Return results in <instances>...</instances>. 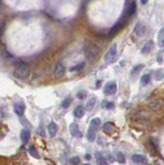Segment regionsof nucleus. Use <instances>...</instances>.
I'll use <instances>...</instances> for the list:
<instances>
[{
	"instance_id": "obj_1",
	"label": "nucleus",
	"mask_w": 164,
	"mask_h": 165,
	"mask_svg": "<svg viewBox=\"0 0 164 165\" xmlns=\"http://www.w3.org/2000/svg\"><path fill=\"white\" fill-rule=\"evenodd\" d=\"M100 52V48L95 44H92L91 41H86L85 44H84V54H85V57L88 60L93 61L96 58H98Z\"/></svg>"
},
{
	"instance_id": "obj_2",
	"label": "nucleus",
	"mask_w": 164,
	"mask_h": 165,
	"mask_svg": "<svg viewBox=\"0 0 164 165\" xmlns=\"http://www.w3.org/2000/svg\"><path fill=\"white\" fill-rule=\"evenodd\" d=\"M13 63V66H15V71H13V74H15V78H25L28 76L29 74V66L27 65L25 62L21 60H15Z\"/></svg>"
},
{
	"instance_id": "obj_3",
	"label": "nucleus",
	"mask_w": 164,
	"mask_h": 165,
	"mask_svg": "<svg viewBox=\"0 0 164 165\" xmlns=\"http://www.w3.org/2000/svg\"><path fill=\"white\" fill-rule=\"evenodd\" d=\"M100 125H101V121L99 118H94V119L91 120L89 129H88V133H87L88 140L89 141L95 140V138H96V132H97V130H98Z\"/></svg>"
},
{
	"instance_id": "obj_4",
	"label": "nucleus",
	"mask_w": 164,
	"mask_h": 165,
	"mask_svg": "<svg viewBox=\"0 0 164 165\" xmlns=\"http://www.w3.org/2000/svg\"><path fill=\"white\" fill-rule=\"evenodd\" d=\"M127 18H129V16L127 15V13H125V15L123 16V18H121V20H119L118 22H117L116 24L113 26V28L111 29V31H109V34L115 35L117 32H119V31H120V29H122V27L126 24Z\"/></svg>"
},
{
	"instance_id": "obj_5",
	"label": "nucleus",
	"mask_w": 164,
	"mask_h": 165,
	"mask_svg": "<svg viewBox=\"0 0 164 165\" xmlns=\"http://www.w3.org/2000/svg\"><path fill=\"white\" fill-rule=\"evenodd\" d=\"M117 92V82L116 80H111L105 85L104 87V94L107 96L114 95Z\"/></svg>"
},
{
	"instance_id": "obj_6",
	"label": "nucleus",
	"mask_w": 164,
	"mask_h": 165,
	"mask_svg": "<svg viewBox=\"0 0 164 165\" xmlns=\"http://www.w3.org/2000/svg\"><path fill=\"white\" fill-rule=\"evenodd\" d=\"M116 55H117V46L116 44H113V46L109 48V50L106 52V54L104 55V61L106 63L112 62L115 59V57H116Z\"/></svg>"
},
{
	"instance_id": "obj_7",
	"label": "nucleus",
	"mask_w": 164,
	"mask_h": 165,
	"mask_svg": "<svg viewBox=\"0 0 164 165\" xmlns=\"http://www.w3.org/2000/svg\"><path fill=\"white\" fill-rule=\"evenodd\" d=\"M146 31H147V27L142 22H138L133 29V33L137 37H142L146 33Z\"/></svg>"
},
{
	"instance_id": "obj_8",
	"label": "nucleus",
	"mask_w": 164,
	"mask_h": 165,
	"mask_svg": "<svg viewBox=\"0 0 164 165\" xmlns=\"http://www.w3.org/2000/svg\"><path fill=\"white\" fill-rule=\"evenodd\" d=\"M13 111H15V115H17L18 117H20V118L23 117L25 113V104L23 102H18V103L15 104V106H13Z\"/></svg>"
},
{
	"instance_id": "obj_9",
	"label": "nucleus",
	"mask_w": 164,
	"mask_h": 165,
	"mask_svg": "<svg viewBox=\"0 0 164 165\" xmlns=\"http://www.w3.org/2000/svg\"><path fill=\"white\" fill-rule=\"evenodd\" d=\"M69 131H70V134L73 137H82V132H81V130H80L79 126H77V124H75V123L70 124Z\"/></svg>"
},
{
	"instance_id": "obj_10",
	"label": "nucleus",
	"mask_w": 164,
	"mask_h": 165,
	"mask_svg": "<svg viewBox=\"0 0 164 165\" xmlns=\"http://www.w3.org/2000/svg\"><path fill=\"white\" fill-rule=\"evenodd\" d=\"M54 74H55V76H56V78H62V76L65 74V68H64L63 64H62V63H57V64H56Z\"/></svg>"
},
{
	"instance_id": "obj_11",
	"label": "nucleus",
	"mask_w": 164,
	"mask_h": 165,
	"mask_svg": "<svg viewBox=\"0 0 164 165\" xmlns=\"http://www.w3.org/2000/svg\"><path fill=\"white\" fill-rule=\"evenodd\" d=\"M132 161H133L134 163H136V164H146V163H148V159L146 156H144V155H139V154H135L132 156Z\"/></svg>"
},
{
	"instance_id": "obj_12",
	"label": "nucleus",
	"mask_w": 164,
	"mask_h": 165,
	"mask_svg": "<svg viewBox=\"0 0 164 165\" xmlns=\"http://www.w3.org/2000/svg\"><path fill=\"white\" fill-rule=\"evenodd\" d=\"M85 107L83 106V105H79V106H77L75 109V111H73V115H75V118H77V119H81V118L84 117V115H85Z\"/></svg>"
},
{
	"instance_id": "obj_13",
	"label": "nucleus",
	"mask_w": 164,
	"mask_h": 165,
	"mask_svg": "<svg viewBox=\"0 0 164 165\" xmlns=\"http://www.w3.org/2000/svg\"><path fill=\"white\" fill-rule=\"evenodd\" d=\"M48 131H49V134H50L51 136H55L56 133H57V131H58L57 124L55 123V122H51V123L49 124V126H48Z\"/></svg>"
},
{
	"instance_id": "obj_14",
	"label": "nucleus",
	"mask_w": 164,
	"mask_h": 165,
	"mask_svg": "<svg viewBox=\"0 0 164 165\" xmlns=\"http://www.w3.org/2000/svg\"><path fill=\"white\" fill-rule=\"evenodd\" d=\"M20 137H21V140L24 143L28 142L29 139H30V131H29V129H23V130L21 131Z\"/></svg>"
},
{
	"instance_id": "obj_15",
	"label": "nucleus",
	"mask_w": 164,
	"mask_h": 165,
	"mask_svg": "<svg viewBox=\"0 0 164 165\" xmlns=\"http://www.w3.org/2000/svg\"><path fill=\"white\" fill-rule=\"evenodd\" d=\"M152 50H153V41L150 40V41H148L147 44L144 46V48L141 49V54L142 55H148V54L151 53Z\"/></svg>"
},
{
	"instance_id": "obj_16",
	"label": "nucleus",
	"mask_w": 164,
	"mask_h": 165,
	"mask_svg": "<svg viewBox=\"0 0 164 165\" xmlns=\"http://www.w3.org/2000/svg\"><path fill=\"white\" fill-rule=\"evenodd\" d=\"M162 106H163V103H162L160 100H155V101H153L151 104H150V109L155 111H160V109H162Z\"/></svg>"
},
{
	"instance_id": "obj_17",
	"label": "nucleus",
	"mask_w": 164,
	"mask_h": 165,
	"mask_svg": "<svg viewBox=\"0 0 164 165\" xmlns=\"http://www.w3.org/2000/svg\"><path fill=\"white\" fill-rule=\"evenodd\" d=\"M157 41H158V46L160 48H164V28H161L159 30V32H158Z\"/></svg>"
},
{
	"instance_id": "obj_18",
	"label": "nucleus",
	"mask_w": 164,
	"mask_h": 165,
	"mask_svg": "<svg viewBox=\"0 0 164 165\" xmlns=\"http://www.w3.org/2000/svg\"><path fill=\"white\" fill-rule=\"evenodd\" d=\"M114 130H115V125L113 123H111V122H106V123L103 125V131H104V132L111 134V133H113Z\"/></svg>"
},
{
	"instance_id": "obj_19",
	"label": "nucleus",
	"mask_w": 164,
	"mask_h": 165,
	"mask_svg": "<svg viewBox=\"0 0 164 165\" xmlns=\"http://www.w3.org/2000/svg\"><path fill=\"white\" fill-rule=\"evenodd\" d=\"M95 103H96V97H91L87 101V103H86V109H87L88 111H91V109L94 107Z\"/></svg>"
},
{
	"instance_id": "obj_20",
	"label": "nucleus",
	"mask_w": 164,
	"mask_h": 165,
	"mask_svg": "<svg viewBox=\"0 0 164 165\" xmlns=\"http://www.w3.org/2000/svg\"><path fill=\"white\" fill-rule=\"evenodd\" d=\"M95 157H96V161L98 164H107V161L105 160L104 156H103L101 153H99V152L96 153V154H95Z\"/></svg>"
},
{
	"instance_id": "obj_21",
	"label": "nucleus",
	"mask_w": 164,
	"mask_h": 165,
	"mask_svg": "<svg viewBox=\"0 0 164 165\" xmlns=\"http://www.w3.org/2000/svg\"><path fill=\"white\" fill-rule=\"evenodd\" d=\"M135 11H136V4H135V2H131V4L129 5V7L127 8V15L129 16V17H131L132 15H133L134 13H135Z\"/></svg>"
},
{
	"instance_id": "obj_22",
	"label": "nucleus",
	"mask_w": 164,
	"mask_h": 165,
	"mask_svg": "<svg viewBox=\"0 0 164 165\" xmlns=\"http://www.w3.org/2000/svg\"><path fill=\"white\" fill-rule=\"evenodd\" d=\"M150 82H151V75H150V74H144V75H142L141 78H140V84H141L142 86L148 85Z\"/></svg>"
},
{
	"instance_id": "obj_23",
	"label": "nucleus",
	"mask_w": 164,
	"mask_h": 165,
	"mask_svg": "<svg viewBox=\"0 0 164 165\" xmlns=\"http://www.w3.org/2000/svg\"><path fill=\"white\" fill-rule=\"evenodd\" d=\"M144 68V64H138V65H135L134 66L133 68H132V70H131V75L133 76V75H135L136 73H138V72L140 71V70Z\"/></svg>"
},
{
	"instance_id": "obj_24",
	"label": "nucleus",
	"mask_w": 164,
	"mask_h": 165,
	"mask_svg": "<svg viewBox=\"0 0 164 165\" xmlns=\"http://www.w3.org/2000/svg\"><path fill=\"white\" fill-rule=\"evenodd\" d=\"M71 97H66L65 99L62 101L61 103V106L63 107V109H68V106H69L70 104H71Z\"/></svg>"
},
{
	"instance_id": "obj_25",
	"label": "nucleus",
	"mask_w": 164,
	"mask_h": 165,
	"mask_svg": "<svg viewBox=\"0 0 164 165\" xmlns=\"http://www.w3.org/2000/svg\"><path fill=\"white\" fill-rule=\"evenodd\" d=\"M28 151H29V154L32 157H34V158H39V153L37 152V150H36L34 147H30Z\"/></svg>"
},
{
	"instance_id": "obj_26",
	"label": "nucleus",
	"mask_w": 164,
	"mask_h": 165,
	"mask_svg": "<svg viewBox=\"0 0 164 165\" xmlns=\"http://www.w3.org/2000/svg\"><path fill=\"white\" fill-rule=\"evenodd\" d=\"M155 78L157 80H161L162 78H164V71L162 69H158V70H156L155 71Z\"/></svg>"
},
{
	"instance_id": "obj_27",
	"label": "nucleus",
	"mask_w": 164,
	"mask_h": 165,
	"mask_svg": "<svg viewBox=\"0 0 164 165\" xmlns=\"http://www.w3.org/2000/svg\"><path fill=\"white\" fill-rule=\"evenodd\" d=\"M85 62H82V63L77 64V65H75L73 67L70 68V71H79V70H82L84 67H85Z\"/></svg>"
},
{
	"instance_id": "obj_28",
	"label": "nucleus",
	"mask_w": 164,
	"mask_h": 165,
	"mask_svg": "<svg viewBox=\"0 0 164 165\" xmlns=\"http://www.w3.org/2000/svg\"><path fill=\"white\" fill-rule=\"evenodd\" d=\"M117 158H118V162L121 163V164H124V163L126 162V159H125V156L123 153H121V152L117 153Z\"/></svg>"
},
{
	"instance_id": "obj_29",
	"label": "nucleus",
	"mask_w": 164,
	"mask_h": 165,
	"mask_svg": "<svg viewBox=\"0 0 164 165\" xmlns=\"http://www.w3.org/2000/svg\"><path fill=\"white\" fill-rule=\"evenodd\" d=\"M69 163L70 164H73V165H77V164H81V158L77 156H75V157H71L69 160Z\"/></svg>"
},
{
	"instance_id": "obj_30",
	"label": "nucleus",
	"mask_w": 164,
	"mask_h": 165,
	"mask_svg": "<svg viewBox=\"0 0 164 165\" xmlns=\"http://www.w3.org/2000/svg\"><path fill=\"white\" fill-rule=\"evenodd\" d=\"M86 96H87V92L86 91H80V92H77V97L79 98V99H85Z\"/></svg>"
},
{
	"instance_id": "obj_31",
	"label": "nucleus",
	"mask_w": 164,
	"mask_h": 165,
	"mask_svg": "<svg viewBox=\"0 0 164 165\" xmlns=\"http://www.w3.org/2000/svg\"><path fill=\"white\" fill-rule=\"evenodd\" d=\"M103 107L106 109H112L114 107V103L113 102H103Z\"/></svg>"
},
{
	"instance_id": "obj_32",
	"label": "nucleus",
	"mask_w": 164,
	"mask_h": 165,
	"mask_svg": "<svg viewBox=\"0 0 164 165\" xmlns=\"http://www.w3.org/2000/svg\"><path fill=\"white\" fill-rule=\"evenodd\" d=\"M140 3H141L142 5L147 4V3H148V0H140Z\"/></svg>"
},
{
	"instance_id": "obj_33",
	"label": "nucleus",
	"mask_w": 164,
	"mask_h": 165,
	"mask_svg": "<svg viewBox=\"0 0 164 165\" xmlns=\"http://www.w3.org/2000/svg\"><path fill=\"white\" fill-rule=\"evenodd\" d=\"M86 159H87V160H90V159H91V155H90V154L86 155Z\"/></svg>"
}]
</instances>
